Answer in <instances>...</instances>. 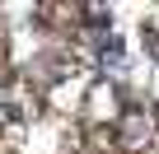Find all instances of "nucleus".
Instances as JSON below:
<instances>
[{
    "label": "nucleus",
    "mask_w": 159,
    "mask_h": 154,
    "mask_svg": "<svg viewBox=\"0 0 159 154\" xmlns=\"http://www.w3.org/2000/svg\"><path fill=\"white\" fill-rule=\"evenodd\" d=\"M10 121H14V103H10V98H0V126H10Z\"/></svg>",
    "instance_id": "nucleus-3"
},
{
    "label": "nucleus",
    "mask_w": 159,
    "mask_h": 154,
    "mask_svg": "<svg viewBox=\"0 0 159 154\" xmlns=\"http://www.w3.org/2000/svg\"><path fill=\"white\" fill-rule=\"evenodd\" d=\"M145 47L159 56V19H150V24H145Z\"/></svg>",
    "instance_id": "nucleus-2"
},
{
    "label": "nucleus",
    "mask_w": 159,
    "mask_h": 154,
    "mask_svg": "<svg viewBox=\"0 0 159 154\" xmlns=\"http://www.w3.org/2000/svg\"><path fill=\"white\" fill-rule=\"evenodd\" d=\"M150 131H154V117H150L145 108H131V112L122 117V140H126L131 149H140V145H150Z\"/></svg>",
    "instance_id": "nucleus-1"
}]
</instances>
